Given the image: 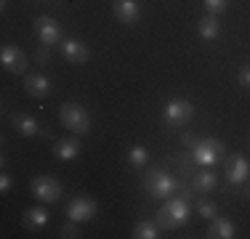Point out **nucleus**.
<instances>
[{"mask_svg": "<svg viewBox=\"0 0 250 239\" xmlns=\"http://www.w3.org/2000/svg\"><path fill=\"white\" fill-rule=\"evenodd\" d=\"M189 215H192V207H189V194L187 197H168L165 205L157 210L154 220H157L160 229L165 231H176L181 229L184 223H189Z\"/></svg>", "mask_w": 250, "mask_h": 239, "instance_id": "1", "label": "nucleus"}, {"mask_svg": "<svg viewBox=\"0 0 250 239\" xmlns=\"http://www.w3.org/2000/svg\"><path fill=\"white\" fill-rule=\"evenodd\" d=\"M144 189L149 191V197L163 199V202L168 199V197H173L176 191H187V186H181V183H178L168 170H163V167H152V170L146 173Z\"/></svg>", "mask_w": 250, "mask_h": 239, "instance_id": "2", "label": "nucleus"}, {"mask_svg": "<svg viewBox=\"0 0 250 239\" xmlns=\"http://www.w3.org/2000/svg\"><path fill=\"white\" fill-rule=\"evenodd\" d=\"M224 157V141L218 139H197L192 146V159L200 167H216Z\"/></svg>", "mask_w": 250, "mask_h": 239, "instance_id": "3", "label": "nucleus"}, {"mask_svg": "<svg viewBox=\"0 0 250 239\" xmlns=\"http://www.w3.org/2000/svg\"><path fill=\"white\" fill-rule=\"evenodd\" d=\"M59 120H62L64 128H69L72 133H88L91 130V115L85 112V106L80 104H64L59 109Z\"/></svg>", "mask_w": 250, "mask_h": 239, "instance_id": "4", "label": "nucleus"}, {"mask_svg": "<svg viewBox=\"0 0 250 239\" xmlns=\"http://www.w3.org/2000/svg\"><path fill=\"white\" fill-rule=\"evenodd\" d=\"M192 115H194V106H192V101H187V99H170L163 109V120L170 128L187 125L189 120H192Z\"/></svg>", "mask_w": 250, "mask_h": 239, "instance_id": "5", "label": "nucleus"}, {"mask_svg": "<svg viewBox=\"0 0 250 239\" xmlns=\"http://www.w3.org/2000/svg\"><path fill=\"white\" fill-rule=\"evenodd\" d=\"M29 189H32V197H35V199H40V202H59V199H62V194H64L62 183H59L56 178H51V176L32 178Z\"/></svg>", "mask_w": 250, "mask_h": 239, "instance_id": "6", "label": "nucleus"}, {"mask_svg": "<svg viewBox=\"0 0 250 239\" xmlns=\"http://www.w3.org/2000/svg\"><path fill=\"white\" fill-rule=\"evenodd\" d=\"M35 35L43 45H56L62 40V24L51 16H38L35 19Z\"/></svg>", "mask_w": 250, "mask_h": 239, "instance_id": "7", "label": "nucleus"}, {"mask_svg": "<svg viewBox=\"0 0 250 239\" xmlns=\"http://www.w3.org/2000/svg\"><path fill=\"white\" fill-rule=\"evenodd\" d=\"M96 213H99V205H96V199H91V197H75V199L69 202V207H67L69 220H75V223H85V220H91Z\"/></svg>", "mask_w": 250, "mask_h": 239, "instance_id": "8", "label": "nucleus"}, {"mask_svg": "<svg viewBox=\"0 0 250 239\" xmlns=\"http://www.w3.org/2000/svg\"><path fill=\"white\" fill-rule=\"evenodd\" d=\"M0 64L11 75H21V72H27V53L16 45H3L0 48Z\"/></svg>", "mask_w": 250, "mask_h": 239, "instance_id": "9", "label": "nucleus"}, {"mask_svg": "<svg viewBox=\"0 0 250 239\" xmlns=\"http://www.w3.org/2000/svg\"><path fill=\"white\" fill-rule=\"evenodd\" d=\"M250 176V162L242 154H231L229 159H226V181L231 183V186H242V183L248 181Z\"/></svg>", "mask_w": 250, "mask_h": 239, "instance_id": "10", "label": "nucleus"}, {"mask_svg": "<svg viewBox=\"0 0 250 239\" xmlns=\"http://www.w3.org/2000/svg\"><path fill=\"white\" fill-rule=\"evenodd\" d=\"M62 56L67 59L69 64H85L88 59H91V51H88L85 43H80V40L64 38L62 40Z\"/></svg>", "mask_w": 250, "mask_h": 239, "instance_id": "11", "label": "nucleus"}, {"mask_svg": "<svg viewBox=\"0 0 250 239\" xmlns=\"http://www.w3.org/2000/svg\"><path fill=\"white\" fill-rule=\"evenodd\" d=\"M11 125H14L16 133L27 136V139H32V136L43 133V125H40L32 115H27V112H16V115L11 117Z\"/></svg>", "mask_w": 250, "mask_h": 239, "instance_id": "12", "label": "nucleus"}, {"mask_svg": "<svg viewBox=\"0 0 250 239\" xmlns=\"http://www.w3.org/2000/svg\"><path fill=\"white\" fill-rule=\"evenodd\" d=\"M115 16L123 24H136L141 16V8L136 0H115Z\"/></svg>", "mask_w": 250, "mask_h": 239, "instance_id": "13", "label": "nucleus"}, {"mask_svg": "<svg viewBox=\"0 0 250 239\" xmlns=\"http://www.w3.org/2000/svg\"><path fill=\"white\" fill-rule=\"evenodd\" d=\"M24 88L29 96H35V99H45L51 91V80L45 75H27L24 77Z\"/></svg>", "mask_w": 250, "mask_h": 239, "instance_id": "14", "label": "nucleus"}, {"mask_svg": "<svg viewBox=\"0 0 250 239\" xmlns=\"http://www.w3.org/2000/svg\"><path fill=\"white\" fill-rule=\"evenodd\" d=\"M80 141L77 139H59L56 146H53V157L56 159H64V162H69V159H75L77 154H80Z\"/></svg>", "mask_w": 250, "mask_h": 239, "instance_id": "15", "label": "nucleus"}, {"mask_svg": "<svg viewBox=\"0 0 250 239\" xmlns=\"http://www.w3.org/2000/svg\"><path fill=\"white\" fill-rule=\"evenodd\" d=\"M208 237L210 239H231L234 234V223L229 218H210V226H208Z\"/></svg>", "mask_w": 250, "mask_h": 239, "instance_id": "16", "label": "nucleus"}, {"mask_svg": "<svg viewBox=\"0 0 250 239\" xmlns=\"http://www.w3.org/2000/svg\"><path fill=\"white\" fill-rule=\"evenodd\" d=\"M216 183H218V178H216V173H213L210 167H205V170H200V173H194V176H192V189L197 191V194L213 191V189H216Z\"/></svg>", "mask_w": 250, "mask_h": 239, "instance_id": "17", "label": "nucleus"}, {"mask_svg": "<svg viewBox=\"0 0 250 239\" xmlns=\"http://www.w3.org/2000/svg\"><path fill=\"white\" fill-rule=\"evenodd\" d=\"M197 32H200L202 40H208V43H210V40H216L218 32H221V21H218L213 14L210 16H202V19L197 21Z\"/></svg>", "mask_w": 250, "mask_h": 239, "instance_id": "18", "label": "nucleus"}, {"mask_svg": "<svg viewBox=\"0 0 250 239\" xmlns=\"http://www.w3.org/2000/svg\"><path fill=\"white\" fill-rule=\"evenodd\" d=\"M21 223H24V229H43L45 223H48V210L45 207H29L24 213V218H21Z\"/></svg>", "mask_w": 250, "mask_h": 239, "instance_id": "19", "label": "nucleus"}, {"mask_svg": "<svg viewBox=\"0 0 250 239\" xmlns=\"http://www.w3.org/2000/svg\"><path fill=\"white\" fill-rule=\"evenodd\" d=\"M160 237V226L157 220H139L133 229V239H157Z\"/></svg>", "mask_w": 250, "mask_h": 239, "instance_id": "20", "label": "nucleus"}, {"mask_svg": "<svg viewBox=\"0 0 250 239\" xmlns=\"http://www.w3.org/2000/svg\"><path fill=\"white\" fill-rule=\"evenodd\" d=\"M146 162H149V152H146V146L133 143V146L128 149V165L130 167H144Z\"/></svg>", "mask_w": 250, "mask_h": 239, "instance_id": "21", "label": "nucleus"}, {"mask_svg": "<svg viewBox=\"0 0 250 239\" xmlns=\"http://www.w3.org/2000/svg\"><path fill=\"white\" fill-rule=\"evenodd\" d=\"M197 213H200V215H202V218H205V220H210V218H216L218 207H216V202L200 199V205H197Z\"/></svg>", "mask_w": 250, "mask_h": 239, "instance_id": "22", "label": "nucleus"}, {"mask_svg": "<svg viewBox=\"0 0 250 239\" xmlns=\"http://www.w3.org/2000/svg\"><path fill=\"white\" fill-rule=\"evenodd\" d=\"M202 3H205V8L210 11L213 16H216V14H224V11L229 8V0H202Z\"/></svg>", "mask_w": 250, "mask_h": 239, "instance_id": "23", "label": "nucleus"}, {"mask_svg": "<svg viewBox=\"0 0 250 239\" xmlns=\"http://www.w3.org/2000/svg\"><path fill=\"white\" fill-rule=\"evenodd\" d=\"M77 234H80V231H77V223H75V220H69V223L62 226V237H64V239H75Z\"/></svg>", "mask_w": 250, "mask_h": 239, "instance_id": "24", "label": "nucleus"}, {"mask_svg": "<svg viewBox=\"0 0 250 239\" xmlns=\"http://www.w3.org/2000/svg\"><path fill=\"white\" fill-rule=\"evenodd\" d=\"M240 85L242 88H250V64L240 69Z\"/></svg>", "mask_w": 250, "mask_h": 239, "instance_id": "25", "label": "nucleus"}, {"mask_svg": "<svg viewBox=\"0 0 250 239\" xmlns=\"http://www.w3.org/2000/svg\"><path fill=\"white\" fill-rule=\"evenodd\" d=\"M11 186H14V181H11V176H8V173H3V178H0V191H3V194H8V191H11Z\"/></svg>", "mask_w": 250, "mask_h": 239, "instance_id": "26", "label": "nucleus"}, {"mask_svg": "<svg viewBox=\"0 0 250 239\" xmlns=\"http://www.w3.org/2000/svg\"><path fill=\"white\" fill-rule=\"evenodd\" d=\"M35 61H38V64H45V61H48V45L40 48V51H35Z\"/></svg>", "mask_w": 250, "mask_h": 239, "instance_id": "27", "label": "nucleus"}, {"mask_svg": "<svg viewBox=\"0 0 250 239\" xmlns=\"http://www.w3.org/2000/svg\"><path fill=\"white\" fill-rule=\"evenodd\" d=\"M181 143H184V146H187V149H192L194 143H197V139H194L192 133H181Z\"/></svg>", "mask_w": 250, "mask_h": 239, "instance_id": "28", "label": "nucleus"}, {"mask_svg": "<svg viewBox=\"0 0 250 239\" xmlns=\"http://www.w3.org/2000/svg\"><path fill=\"white\" fill-rule=\"evenodd\" d=\"M248 197H250V189H248Z\"/></svg>", "mask_w": 250, "mask_h": 239, "instance_id": "29", "label": "nucleus"}]
</instances>
